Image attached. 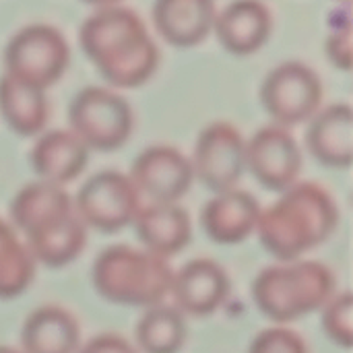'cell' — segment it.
Listing matches in <instances>:
<instances>
[{"label": "cell", "mask_w": 353, "mask_h": 353, "mask_svg": "<svg viewBox=\"0 0 353 353\" xmlns=\"http://www.w3.org/2000/svg\"><path fill=\"white\" fill-rule=\"evenodd\" d=\"M79 43L114 87H139L159 66V48L145 21L124 4H103L89 12L81 23Z\"/></svg>", "instance_id": "1"}, {"label": "cell", "mask_w": 353, "mask_h": 353, "mask_svg": "<svg viewBox=\"0 0 353 353\" xmlns=\"http://www.w3.org/2000/svg\"><path fill=\"white\" fill-rule=\"evenodd\" d=\"M337 223L339 209L331 192L316 182H296L261 211L256 234L269 254L281 263H294L323 244Z\"/></svg>", "instance_id": "2"}, {"label": "cell", "mask_w": 353, "mask_h": 353, "mask_svg": "<svg viewBox=\"0 0 353 353\" xmlns=\"http://www.w3.org/2000/svg\"><path fill=\"white\" fill-rule=\"evenodd\" d=\"M97 294L124 306H159L172 294L174 269L168 259L126 244L101 250L91 271Z\"/></svg>", "instance_id": "3"}, {"label": "cell", "mask_w": 353, "mask_h": 353, "mask_svg": "<svg viewBox=\"0 0 353 353\" xmlns=\"http://www.w3.org/2000/svg\"><path fill=\"white\" fill-rule=\"evenodd\" d=\"M259 310L283 325L321 310L335 296V275L319 261H294L263 269L252 281Z\"/></svg>", "instance_id": "4"}, {"label": "cell", "mask_w": 353, "mask_h": 353, "mask_svg": "<svg viewBox=\"0 0 353 353\" xmlns=\"http://www.w3.org/2000/svg\"><path fill=\"white\" fill-rule=\"evenodd\" d=\"M68 62L70 46L66 37L48 23L19 29L4 48V74L43 91L60 81Z\"/></svg>", "instance_id": "5"}, {"label": "cell", "mask_w": 353, "mask_h": 353, "mask_svg": "<svg viewBox=\"0 0 353 353\" xmlns=\"http://www.w3.org/2000/svg\"><path fill=\"white\" fill-rule=\"evenodd\" d=\"M68 124V130L74 132L89 151H116L128 141L134 114L120 93L101 85H89L72 97Z\"/></svg>", "instance_id": "6"}, {"label": "cell", "mask_w": 353, "mask_h": 353, "mask_svg": "<svg viewBox=\"0 0 353 353\" xmlns=\"http://www.w3.org/2000/svg\"><path fill=\"white\" fill-rule=\"evenodd\" d=\"M319 72L300 60H288L267 72L261 85V101L277 126L290 128L310 120L323 103Z\"/></svg>", "instance_id": "7"}, {"label": "cell", "mask_w": 353, "mask_h": 353, "mask_svg": "<svg viewBox=\"0 0 353 353\" xmlns=\"http://www.w3.org/2000/svg\"><path fill=\"white\" fill-rule=\"evenodd\" d=\"M74 211L87 228L114 234L130 225L141 211V194L128 174L103 170L93 174L77 192Z\"/></svg>", "instance_id": "8"}, {"label": "cell", "mask_w": 353, "mask_h": 353, "mask_svg": "<svg viewBox=\"0 0 353 353\" xmlns=\"http://www.w3.org/2000/svg\"><path fill=\"white\" fill-rule=\"evenodd\" d=\"M246 141L242 132L223 120L211 122L199 132L194 153H192V172L215 194L236 188L244 170H246Z\"/></svg>", "instance_id": "9"}, {"label": "cell", "mask_w": 353, "mask_h": 353, "mask_svg": "<svg viewBox=\"0 0 353 353\" xmlns=\"http://www.w3.org/2000/svg\"><path fill=\"white\" fill-rule=\"evenodd\" d=\"M246 168L269 190L285 192L302 172V149L290 128L267 124L246 141Z\"/></svg>", "instance_id": "10"}, {"label": "cell", "mask_w": 353, "mask_h": 353, "mask_svg": "<svg viewBox=\"0 0 353 353\" xmlns=\"http://www.w3.org/2000/svg\"><path fill=\"white\" fill-rule=\"evenodd\" d=\"M128 178L141 196L145 194L153 203H176L190 190L194 172L190 159L180 149L151 145L134 157Z\"/></svg>", "instance_id": "11"}, {"label": "cell", "mask_w": 353, "mask_h": 353, "mask_svg": "<svg viewBox=\"0 0 353 353\" xmlns=\"http://www.w3.org/2000/svg\"><path fill=\"white\" fill-rule=\"evenodd\" d=\"M228 271L211 259H192L174 273L172 296L182 314L209 316L230 296Z\"/></svg>", "instance_id": "12"}, {"label": "cell", "mask_w": 353, "mask_h": 353, "mask_svg": "<svg viewBox=\"0 0 353 353\" xmlns=\"http://www.w3.org/2000/svg\"><path fill=\"white\" fill-rule=\"evenodd\" d=\"M261 203L240 188L219 192L201 209V228L217 244H238L256 232Z\"/></svg>", "instance_id": "13"}, {"label": "cell", "mask_w": 353, "mask_h": 353, "mask_svg": "<svg viewBox=\"0 0 353 353\" xmlns=\"http://www.w3.org/2000/svg\"><path fill=\"white\" fill-rule=\"evenodd\" d=\"M273 29V14L267 4L259 0H238L217 10L213 31L219 43L236 54L248 56L259 52Z\"/></svg>", "instance_id": "14"}, {"label": "cell", "mask_w": 353, "mask_h": 353, "mask_svg": "<svg viewBox=\"0 0 353 353\" xmlns=\"http://www.w3.org/2000/svg\"><path fill=\"white\" fill-rule=\"evenodd\" d=\"M29 161L39 180L62 186L85 170L89 149L68 128L43 130L31 147Z\"/></svg>", "instance_id": "15"}, {"label": "cell", "mask_w": 353, "mask_h": 353, "mask_svg": "<svg viewBox=\"0 0 353 353\" xmlns=\"http://www.w3.org/2000/svg\"><path fill=\"white\" fill-rule=\"evenodd\" d=\"M132 225L147 252L161 259L178 254L192 238L190 215L178 203H151L141 207Z\"/></svg>", "instance_id": "16"}, {"label": "cell", "mask_w": 353, "mask_h": 353, "mask_svg": "<svg viewBox=\"0 0 353 353\" xmlns=\"http://www.w3.org/2000/svg\"><path fill=\"white\" fill-rule=\"evenodd\" d=\"M310 153L327 168H350L353 159V110L339 101L319 110L306 132Z\"/></svg>", "instance_id": "17"}, {"label": "cell", "mask_w": 353, "mask_h": 353, "mask_svg": "<svg viewBox=\"0 0 353 353\" xmlns=\"http://www.w3.org/2000/svg\"><path fill=\"white\" fill-rule=\"evenodd\" d=\"M74 213V201L64 186L35 180L25 184L10 201V219L27 236L37 234Z\"/></svg>", "instance_id": "18"}, {"label": "cell", "mask_w": 353, "mask_h": 353, "mask_svg": "<svg viewBox=\"0 0 353 353\" xmlns=\"http://www.w3.org/2000/svg\"><path fill=\"white\" fill-rule=\"evenodd\" d=\"M151 12L159 35L168 43L190 48L213 31L217 6L211 0H159Z\"/></svg>", "instance_id": "19"}, {"label": "cell", "mask_w": 353, "mask_h": 353, "mask_svg": "<svg viewBox=\"0 0 353 353\" xmlns=\"http://www.w3.org/2000/svg\"><path fill=\"white\" fill-rule=\"evenodd\" d=\"M21 345V353H77L81 347V327L66 308L46 304L25 319Z\"/></svg>", "instance_id": "20"}, {"label": "cell", "mask_w": 353, "mask_h": 353, "mask_svg": "<svg viewBox=\"0 0 353 353\" xmlns=\"http://www.w3.org/2000/svg\"><path fill=\"white\" fill-rule=\"evenodd\" d=\"M0 114L4 122L21 137L43 132L50 120V103L43 89L14 81L8 74L0 77Z\"/></svg>", "instance_id": "21"}, {"label": "cell", "mask_w": 353, "mask_h": 353, "mask_svg": "<svg viewBox=\"0 0 353 353\" xmlns=\"http://www.w3.org/2000/svg\"><path fill=\"white\" fill-rule=\"evenodd\" d=\"M25 244L35 263L46 267H64L83 252L87 244V225L74 211L62 221L27 236Z\"/></svg>", "instance_id": "22"}, {"label": "cell", "mask_w": 353, "mask_h": 353, "mask_svg": "<svg viewBox=\"0 0 353 353\" xmlns=\"http://www.w3.org/2000/svg\"><path fill=\"white\" fill-rule=\"evenodd\" d=\"M137 347L143 353H178L186 341V321L178 308L153 306L134 329Z\"/></svg>", "instance_id": "23"}, {"label": "cell", "mask_w": 353, "mask_h": 353, "mask_svg": "<svg viewBox=\"0 0 353 353\" xmlns=\"http://www.w3.org/2000/svg\"><path fill=\"white\" fill-rule=\"evenodd\" d=\"M35 259L19 234L0 217V298L23 294L35 277Z\"/></svg>", "instance_id": "24"}, {"label": "cell", "mask_w": 353, "mask_h": 353, "mask_svg": "<svg viewBox=\"0 0 353 353\" xmlns=\"http://www.w3.org/2000/svg\"><path fill=\"white\" fill-rule=\"evenodd\" d=\"M352 314L353 298L352 292L335 294L323 306V329L325 333L341 347H352Z\"/></svg>", "instance_id": "25"}, {"label": "cell", "mask_w": 353, "mask_h": 353, "mask_svg": "<svg viewBox=\"0 0 353 353\" xmlns=\"http://www.w3.org/2000/svg\"><path fill=\"white\" fill-rule=\"evenodd\" d=\"M248 353H308L306 341L288 327L263 329L250 343Z\"/></svg>", "instance_id": "26"}, {"label": "cell", "mask_w": 353, "mask_h": 353, "mask_svg": "<svg viewBox=\"0 0 353 353\" xmlns=\"http://www.w3.org/2000/svg\"><path fill=\"white\" fill-rule=\"evenodd\" d=\"M327 54L337 68H352V21L333 25L327 37Z\"/></svg>", "instance_id": "27"}, {"label": "cell", "mask_w": 353, "mask_h": 353, "mask_svg": "<svg viewBox=\"0 0 353 353\" xmlns=\"http://www.w3.org/2000/svg\"><path fill=\"white\" fill-rule=\"evenodd\" d=\"M79 353H139V350L122 335L101 333L79 347Z\"/></svg>", "instance_id": "28"}, {"label": "cell", "mask_w": 353, "mask_h": 353, "mask_svg": "<svg viewBox=\"0 0 353 353\" xmlns=\"http://www.w3.org/2000/svg\"><path fill=\"white\" fill-rule=\"evenodd\" d=\"M0 353H21L14 347H8V345H0Z\"/></svg>", "instance_id": "29"}]
</instances>
